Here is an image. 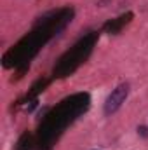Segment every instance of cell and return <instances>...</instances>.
<instances>
[{"label":"cell","instance_id":"1","mask_svg":"<svg viewBox=\"0 0 148 150\" xmlns=\"http://www.w3.org/2000/svg\"><path fill=\"white\" fill-rule=\"evenodd\" d=\"M127 96H129V84H127V82L118 84L110 94H108V98H106V101H105V113H106V115L115 113L124 103H125Z\"/></svg>","mask_w":148,"mask_h":150},{"label":"cell","instance_id":"2","mask_svg":"<svg viewBox=\"0 0 148 150\" xmlns=\"http://www.w3.org/2000/svg\"><path fill=\"white\" fill-rule=\"evenodd\" d=\"M138 134L143 136V138H148V127L147 126H140L138 127Z\"/></svg>","mask_w":148,"mask_h":150}]
</instances>
